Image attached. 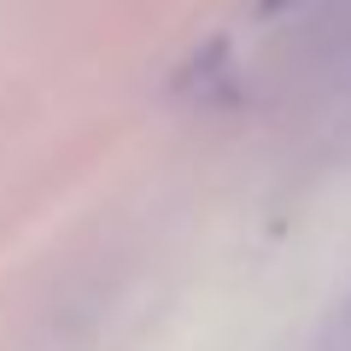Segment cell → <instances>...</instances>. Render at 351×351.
I'll return each mask as SVG.
<instances>
[{
    "label": "cell",
    "mask_w": 351,
    "mask_h": 351,
    "mask_svg": "<svg viewBox=\"0 0 351 351\" xmlns=\"http://www.w3.org/2000/svg\"><path fill=\"white\" fill-rule=\"evenodd\" d=\"M293 0H258V12H287Z\"/></svg>",
    "instance_id": "1"
}]
</instances>
